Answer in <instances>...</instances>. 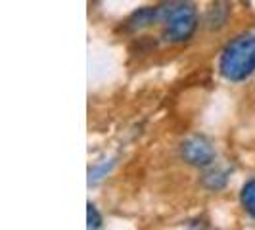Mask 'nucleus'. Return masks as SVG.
Returning <instances> with one entry per match:
<instances>
[{"instance_id":"obj_1","label":"nucleus","mask_w":255,"mask_h":230,"mask_svg":"<svg viewBox=\"0 0 255 230\" xmlns=\"http://www.w3.org/2000/svg\"><path fill=\"white\" fill-rule=\"evenodd\" d=\"M157 21L165 23L163 37L169 42H184L198 27V12L190 0H175L157 6Z\"/></svg>"},{"instance_id":"obj_2","label":"nucleus","mask_w":255,"mask_h":230,"mask_svg":"<svg viewBox=\"0 0 255 230\" xmlns=\"http://www.w3.org/2000/svg\"><path fill=\"white\" fill-rule=\"evenodd\" d=\"M221 75L229 81H244L255 71V37L242 35L223 50L219 62Z\"/></svg>"},{"instance_id":"obj_3","label":"nucleus","mask_w":255,"mask_h":230,"mask_svg":"<svg viewBox=\"0 0 255 230\" xmlns=\"http://www.w3.org/2000/svg\"><path fill=\"white\" fill-rule=\"evenodd\" d=\"M182 155H184V159L192 163V165H209L211 161H213V157H215V153L211 150V146L207 144V142L200 140V138H192L188 140L184 146H182Z\"/></svg>"},{"instance_id":"obj_4","label":"nucleus","mask_w":255,"mask_h":230,"mask_svg":"<svg viewBox=\"0 0 255 230\" xmlns=\"http://www.w3.org/2000/svg\"><path fill=\"white\" fill-rule=\"evenodd\" d=\"M242 205L246 207V211L255 219V179L246 182V186L242 188Z\"/></svg>"},{"instance_id":"obj_5","label":"nucleus","mask_w":255,"mask_h":230,"mask_svg":"<svg viewBox=\"0 0 255 230\" xmlns=\"http://www.w3.org/2000/svg\"><path fill=\"white\" fill-rule=\"evenodd\" d=\"M100 225H102V219L98 215L96 207L92 204H89V229H98Z\"/></svg>"}]
</instances>
